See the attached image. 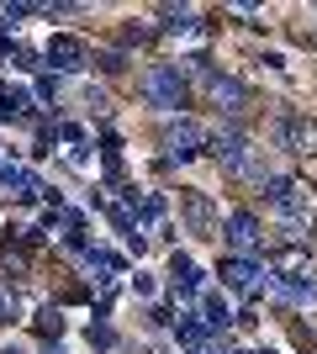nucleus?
Here are the masks:
<instances>
[{"mask_svg":"<svg viewBox=\"0 0 317 354\" xmlns=\"http://www.w3.org/2000/svg\"><path fill=\"white\" fill-rule=\"evenodd\" d=\"M143 101L175 117V111L185 106V74L175 69V64H153V69L143 74Z\"/></svg>","mask_w":317,"mask_h":354,"instance_id":"1","label":"nucleus"},{"mask_svg":"<svg viewBox=\"0 0 317 354\" xmlns=\"http://www.w3.org/2000/svg\"><path fill=\"white\" fill-rule=\"evenodd\" d=\"M159 143H164V159L191 164L201 148H206V127H201V122H191V117H169L164 133H159Z\"/></svg>","mask_w":317,"mask_h":354,"instance_id":"2","label":"nucleus"},{"mask_svg":"<svg viewBox=\"0 0 317 354\" xmlns=\"http://www.w3.org/2000/svg\"><path fill=\"white\" fill-rule=\"evenodd\" d=\"M43 64H48L53 74H79L85 64H90V48H85V37H69V32H59V37H48Z\"/></svg>","mask_w":317,"mask_h":354,"instance_id":"3","label":"nucleus"},{"mask_svg":"<svg viewBox=\"0 0 317 354\" xmlns=\"http://www.w3.org/2000/svg\"><path fill=\"white\" fill-rule=\"evenodd\" d=\"M222 238L233 243V254H243V259H254L259 254V243H265V227H259V217L254 212H227L222 217Z\"/></svg>","mask_w":317,"mask_h":354,"instance_id":"4","label":"nucleus"},{"mask_svg":"<svg viewBox=\"0 0 317 354\" xmlns=\"http://www.w3.org/2000/svg\"><path fill=\"white\" fill-rule=\"evenodd\" d=\"M217 275H222L227 291H238V296L265 291V265H259V259H243V254H227L222 265H217Z\"/></svg>","mask_w":317,"mask_h":354,"instance_id":"5","label":"nucleus"},{"mask_svg":"<svg viewBox=\"0 0 317 354\" xmlns=\"http://www.w3.org/2000/svg\"><path fill=\"white\" fill-rule=\"evenodd\" d=\"M265 196H270V207L280 212L286 222H302L307 217V191L291 175H270V180H265Z\"/></svg>","mask_w":317,"mask_h":354,"instance_id":"6","label":"nucleus"},{"mask_svg":"<svg viewBox=\"0 0 317 354\" xmlns=\"http://www.w3.org/2000/svg\"><path fill=\"white\" fill-rule=\"evenodd\" d=\"M206 153H211L217 164H222V169H233V175H238L243 164H249V143H243V133H238V127H227V133L206 138Z\"/></svg>","mask_w":317,"mask_h":354,"instance_id":"7","label":"nucleus"},{"mask_svg":"<svg viewBox=\"0 0 317 354\" xmlns=\"http://www.w3.org/2000/svg\"><path fill=\"white\" fill-rule=\"evenodd\" d=\"M133 207H137V233H143V238H148V233L164 238V233H169V207H164V196L143 191V196H133Z\"/></svg>","mask_w":317,"mask_h":354,"instance_id":"8","label":"nucleus"},{"mask_svg":"<svg viewBox=\"0 0 317 354\" xmlns=\"http://www.w3.org/2000/svg\"><path fill=\"white\" fill-rule=\"evenodd\" d=\"M270 291L280 296V301H291V307L317 301V281L312 275H280V270H270Z\"/></svg>","mask_w":317,"mask_h":354,"instance_id":"9","label":"nucleus"},{"mask_svg":"<svg viewBox=\"0 0 317 354\" xmlns=\"http://www.w3.org/2000/svg\"><path fill=\"white\" fill-rule=\"evenodd\" d=\"M0 185H6L16 201H43V196H48V185L32 175L27 164H6V169H0Z\"/></svg>","mask_w":317,"mask_h":354,"instance_id":"10","label":"nucleus"},{"mask_svg":"<svg viewBox=\"0 0 317 354\" xmlns=\"http://www.w3.org/2000/svg\"><path fill=\"white\" fill-rule=\"evenodd\" d=\"M180 207H185V217H191V233H201V238L217 233V207H211L206 191H180Z\"/></svg>","mask_w":317,"mask_h":354,"instance_id":"11","label":"nucleus"},{"mask_svg":"<svg viewBox=\"0 0 317 354\" xmlns=\"http://www.w3.org/2000/svg\"><path fill=\"white\" fill-rule=\"evenodd\" d=\"M175 339H180L185 354H206L211 349V328L201 323L196 312H180V323H175Z\"/></svg>","mask_w":317,"mask_h":354,"instance_id":"12","label":"nucleus"},{"mask_svg":"<svg viewBox=\"0 0 317 354\" xmlns=\"http://www.w3.org/2000/svg\"><path fill=\"white\" fill-rule=\"evenodd\" d=\"M280 143H286L291 153H317V122L286 117V122H280Z\"/></svg>","mask_w":317,"mask_h":354,"instance_id":"13","label":"nucleus"},{"mask_svg":"<svg viewBox=\"0 0 317 354\" xmlns=\"http://www.w3.org/2000/svg\"><path fill=\"white\" fill-rule=\"evenodd\" d=\"M206 95L222 106V111H243V106H249V90H243L233 74H211V80H206Z\"/></svg>","mask_w":317,"mask_h":354,"instance_id":"14","label":"nucleus"},{"mask_svg":"<svg viewBox=\"0 0 317 354\" xmlns=\"http://www.w3.org/2000/svg\"><path fill=\"white\" fill-rule=\"evenodd\" d=\"M37 106H32V90H0V122H32Z\"/></svg>","mask_w":317,"mask_h":354,"instance_id":"15","label":"nucleus"},{"mask_svg":"<svg viewBox=\"0 0 317 354\" xmlns=\"http://www.w3.org/2000/svg\"><path fill=\"white\" fill-rule=\"evenodd\" d=\"M196 27H201V16L191 6H164L159 11V32H169V37H191Z\"/></svg>","mask_w":317,"mask_h":354,"instance_id":"16","label":"nucleus"},{"mask_svg":"<svg viewBox=\"0 0 317 354\" xmlns=\"http://www.w3.org/2000/svg\"><path fill=\"white\" fill-rule=\"evenodd\" d=\"M196 317L206 328H227V323H233V307L222 301V291H201L196 296Z\"/></svg>","mask_w":317,"mask_h":354,"instance_id":"17","label":"nucleus"},{"mask_svg":"<svg viewBox=\"0 0 317 354\" xmlns=\"http://www.w3.org/2000/svg\"><path fill=\"white\" fill-rule=\"evenodd\" d=\"M59 143L69 148V159H75V164H85V148H90V133H85L79 122H64V127H59Z\"/></svg>","mask_w":317,"mask_h":354,"instance_id":"18","label":"nucleus"},{"mask_svg":"<svg viewBox=\"0 0 317 354\" xmlns=\"http://www.w3.org/2000/svg\"><path fill=\"white\" fill-rule=\"evenodd\" d=\"M85 259H90V270L101 275V281H117V275H127V265H122L111 249H95V243H90V254H85Z\"/></svg>","mask_w":317,"mask_h":354,"instance_id":"19","label":"nucleus"},{"mask_svg":"<svg viewBox=\"0 0 317 354\" xmlns=\"http://www.w3.org/2000/svg\"><path fill=\"white\" fill-rule=\"evenodd\" d=\"M270 265L280 270V275H312V265H307V249H275Z\"/></svg>","mask_w":317,"mask_h":354,"instance_id":"20","label":"nucleus"},{"mask_svg":"<svg viewBox=\"0 0 317 354\" xmlns=\"http://www.w3.org/2000/svg\"><path fill=\"white\" fill-rule=\"evenodd\" d=\"M32 328H37L48 344H59V333H64V312H59V307H43L37 317H32Z\"/></svg>","mask_w":317,"mask_h":354,"instance_id":"21","label":"nucleus"},{"mask_svg":"<svg viewBox=\"0 0 317 354\" xmlns=\"http://www.w3.org/2000/svg\"><path fill=\"white\" fill-rule=\"evenodd\" d=\"M16 317H21V296H16V286H6V281H0V328H6V323H16Z\"/></svg>","mask_w":317,"mask_h":354,"instance_id":"22","label":"nucleus"},{"mask_svg":"<svg viewBox=\"0 0 317 354\" xmlns=\"http://www.w3.org/2000/svg\"><path fill=\"white\" fill-rule=\"evenodd\" d=\"M90 344L95 349H117V333H111L106 323H90Z\"/></svg>","mask_w":317,"mask_h":354,"instance_id":"23","label":"nucleus"},{"mask_svg":"<svg viewBox=\"0 0 317 354\" xmlns=\"http://www.w3.org/2000/svg\"><path fill=\"white\" fill-rule=\"evenodd\" d=\"M43 354H64V349H59V344H48V349H43Z\"/></svg>","mask_w":317,"mask_h":354,"instance_id":"24","label":"nucleus"},{"mask_svg":"<svg viewBox=\"0 0 317 354\" xmlns=\"http://www.w3.org/2000/svg\"><path fill=\"white\" fill-rule=\"evenodd\" d=\"M6 164H11V159H6V153H0V169H6Z\"/></svg>","mask_w":317,"mask_h":354,"instance_id":"25","label":"nucleus"},{"mask_svg":"<svg viewBox=\"0 0 317 354\" xmlns=\"http://www.w3.org/2000/svg\"><path fill=\"white\" fill-rule=\"evenodd\" d=\"M0 354H21V349H0Z\"/></svg>","mask_w":317,"mask_h":354,"instance_id":"26","label":"nucleus"},{"mask_svg":"<svg viewBox=\"0 0 317 354\" xmlns=\"http://www.w3.org/2000/svg\"><path fill=\"white\" fill-rule=\"evenodd\" d=\"M0 90H6V85H0Z\"/></svg>","mask_w":317,"mask_h":354,"instance_id":"27","label":"nucleus"}]
</instances>
